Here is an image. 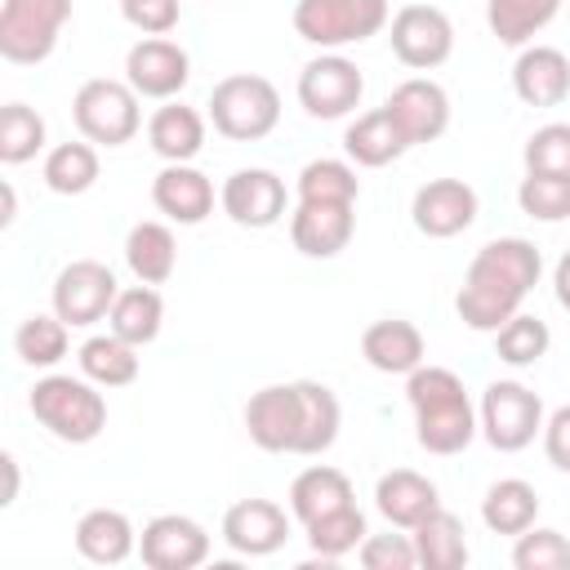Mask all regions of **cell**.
Listing matches in <instances>:
<instances>
[{"instance_id": "1", "label": "cell", "mask_w": 570, "mask_h": 570, "mask_svg": "<svg viewBox=\"0 0 570 570\" xmlns=\"http://www.w3.org/2000/svg\"><path fill=\"white\" fill-rule=\"evenodd\" d=\"M539 276H543V254L534 249V240H525V236L485 240L463 272L454 312L468 330L494 334L503 321H512L521 312V303L539 285Z\"/></svg>"}, {"instance_id": "2", "label": "cell", "mask_w": 570, "mask_h": 570, "mask_svg": "<svg viewBox=\"0 0 570 570\" xmlns=\"http://www.w3.org/2000/svg\"><path fill=\"white\" fill-rule=\"evenodd\" d=\"M405 396L414 410V436L428 454H463L481 432L463 379L445 365H419L405 374Z\"/></svg>"}, {"instance_id": "3", "label": "cell", "mask_w": 570, "mask_h": 570, "mask_svg": "<svg viewBox=\"0 0 570 570\" xmlns=\"http://www.w3.org/2000/svg\"><path fill=\"white\" fill-rule=\"evenodd\" d=\"M27 405H31L36 423L67 445H89L107 428V401H102L98 383H89V379L45 374V379H36Z\"/></svg>"}, {"instance_id": "4", "label": "cell", "mask_w": 570, "mask_h": 570, "mask_svg": "<svg viewBox=\"0 0 570 570\" xmlns=\"http://www.w3.org/2000/svg\"><path fill=\"white\" fill-rule=\"evenodd\" d=\"M209 120L223 138L232 142H258L276 129L281 120V94L267 76H254V71H236V76H223L209 94Z\"/></svg>"}, {"instance_id": "5", "label": "cell", "mask_w": 570, "mask_h": 570, "mask_svg": "<svg viewBox=\"0 0 570 570\" xmlns=\"http://www.w3.org/2000/svg\"><path fill=\"white\" fill-rule=\"evenodd\" d=\"M392 22L387 0H298L294 31L316 49H343L379 36Z\"/></svg>"}, {"instance_id": "6", "label": "cell", "mask_w": 570, "mask_h": 570, "mask_svg": "<svg viewBox=\"0 0 570 570\" xmlns=\"http://www.w3.org/2000/svg\"><path fill=\"white\" fill-rule=\"evenodd\" d=\"M71 120L80 129V138L98 142V147H125L138 129H142V111H138V94L129 80H85L71 98Z\"/></svg>"}, {"instance_id": "7", "label": "cell", "mask_w": 570, "mask_h": 570, "mask_svg": "<svg viewBox=\"0 0 570 570\" xmlns=\"http://www.w3.org/2000/svg\"><path fill=\"white\" fill-rule=\"evenodd\" d=\"M71 0H4L0 4V58L13 67H36L53 53Z\"/></svg>"}, {"instance_id": "8", "label": "cell", "mask_w": 570, "mask_h": 570, "mask_svg": "<svg viewBox=\"0 0 570 570\" xmlns=\"http://www.w3.org/2000/svg\"><path fill=\"white\" fill-rule=\"evenodd\" d=\"M476 423H481V436L499 454H517L534 436H543V401H539V392H530L517 379H494L481 392Z\"/></svg>"}, {"instance_id": "9", "label": "cell", "mask_w": 570, "mask_h": 570, "mask_svg": "<svg viewBox=\"0 0 570 570\" xmlns=\"http://www.w3.org/2000/svg\"><path fill=\"white\" fill-rule=\"evenodd\" d=\"M387 45L401 67L432 71L454 53V22L436 4H401L387 22Z\"/></svg>"}, {"instance_id": "10", "label": "cell", "mask_w": 570, "mask_h": 570, "mask_svg": "<svg viewBox=\"0 0 570 570\" xmlns=\"http://www.w3.org/2000/svg\"><path fill=\"white\" fill-rule=\"evenodd\" d=\"M365 76L343 53H321L298 71V102L312 120H343L361 107Z\"/></svg>"}, {"instance_id": "11", "label": "cell", "mask_w": 570, "mask_h": 570, "mask_svg": "<svg viewBox=\"0 0 570 570\" xmlns=\"http://www.w3.org/2000/svg\"><path fill=\"white\" fill-rule=\"evenodd\" d=\"M245 432L267 454H298V436H303V396H298V383L258 387L245 401Z\"/></svg>"}, {"instance_id": "12", "label": "cell", "mask_w": 570, "mask_h": 570, "mask_svg": "<svg viewBox=\"0 0 570 570\" xmlns=\"http://www.w3.org/2000/svg\"><path fill=\"white\" fill-rule=\"evenodd\" d=\"M120 285H116V272L98 258H76L58 272L53 281V312L76 330V325H94L111 312Z\"/></svg>"}, {"instance_id": "13", "label": "cell", "mask_w": 570, "mask_h": 570, "mask_svg": "<svg viewBox=\"0 0 570 570\" xmlns=\"http://www.w3.org/2000/svg\"><path fill=\"white\" fill-rule=\"evenodd\" d=\"M138 557L147 570H196L209 557V534L196 517L160 512L138 534Z\"/></svg>"}, {"instance_id": "14", "label": "cell", "mask_w": 570, "mask_h": 570, "mask_svg": "<svg viewBox=\"0 0 570 570\" xmlns=\"http://www.w3.org/2000/svg\"><path fill=\"white\" fill-rule=\"evenodd\" d=\"M125 80L134 85L138 98H156L169 102L183 94V85L191 80V58L183 45L165 40V36H142L129 53H125Z\"/></svg>"}, {"instance_id": "15", "label": "cell", "mask_w": 570, "mask_h": 570, "mask_svg": "<svg viewBox=\"0 0 570 570\" xmlns=\"http://www.w3.org/2000/svg\"><path fill=\"white\" fill-rule=\"evenodd\" d=\"M383 107L392 111V120L401 125V134H405L410 147L436 142V138L450 129V94H445L436 80H428V76L401 80V85L387 94Z\"/></svg>"}, {"instance_id": "16", "label": "cell", "mask_w": 570, "mask_h": 570, "mask_svg": "<svg viewBox=\"0 0 570 570\" xmlns=\"http://www.w3.org/2000/svg\"><path fill=\"white\" fill-rule=\"evenodd\" d=\"M410 218L423 236L432 240H450L459 232H468L476 223V191L463 178H432L414 191L410 200Z\"/></svg>"}, {"instance_id": "17", "label": "cell", "mask_w": 570, "mask_h": 570, "mask_svg": "<svg viewBox=\"0 0 570 570\" xmlns=\"http://www.w3.org/2000/svg\"><path fill=\"white\" fill-rule=\"evenodd\" d=\"M289 517L272 499H240L223 512V543L240 557H272L289 539Z\"/></svg>"}, {"instance_id": "18", "label": "cell", "mask_w": 570, "mask_h": 570, "mask_svg": "<svg viewBox=\"0 0 570 570\" xmlns=\"http://www.w3.org/2000/svg\"><path fill=\"white\" fill-rule=\"evenodd\" d=\"M218 205L236 227H272V223L285 218L289 191L272 169H236L223 183Z\"/></svg>"}, {"instance_id": "19", "label": "cell", "mask_w": 570, "mask_h": 570, "mask_svg": "<svg viewBox=\"0 0 570 570\" xmlns=\"http://www.w3.org/2000/svg\"><path fill=\"white\" fill-rule=\"evenodd\" d=\"M356 232V205H321V200H298L289 214V240L307 258H334L347 249Z\"/></svg>"}, {"instance_id": "20", "label": "cell", "mask_w": 570, "mask_h": 570, "mask_svg": "<svg viewBox=\"0 0 570 570\" xmlns=\"http://www.w3.org/2000/svg\"><path fill=\"white\" fill-rule=\"evenodd\" d=\"M151 205L178 223V227H196L214 214V183L196 169V165H165L151 178Z\"/></svg>"}, {"instance_id": "21", "label": "cell", "mask_w": 570, "mask_h": 570, "mask_svg": "<svg viewBox=\"0 0 570 570\" xmlns=\"http://www.w3.org/2000/svg\"><path fill=\"white\" fill-rule=\"evenodd\" d=\"M512 89L525 107H557L570 98V58L552 45H525L512 62Z\"/></svg>"}, {"instance_id": "22", "label": "cell", "mask_w": 570, "mask_h": 570, "mask_svg": "<svg viewBox=\"0 0 570 570\" xmlns=\"http://www.w3.org/2000/svg\"><path fill=\"white\" fill-rule=\"evenodd\" d=\"M374 508L383 512L387 525L414 530L428 512L441 508V494H436V485H432L423 472H414V468H392V472H383L379 485H374Z\"/></svg>"}, {"instance_id": "23", "label": "cell", "mask_w": 570, "mask_h": 570, "mask_svg": "<svg viewBox=\"0 0 570 570\" xmlns=\"http://www.w3.org/2000/svg\"><path fill=\"white\" fill-rule=\"evenodd\" d=\"M147 142L165 165H191L200 156V147H205V116L196 107H183V102L169 98L165 107L151 111Z\"/></svg>"}, {"instance_id": "24", "label": "cell", "mask_w": 570, "mask_h": 570, "mask_svg": "<svg viewBox=\"0 0 570 570\" xmlns=\"http://www.w3.org/2000/svg\"><path fill=\"white\" fill-rule=\"evenodd\" d=\"M423 334L414 321H401V316H387V321H374L365 334H361V356L379 370V374H414L423 365Z\"/></svg>"}, {"instance_id": "25", "label": "cell", "mask_w": 570, "mask_h": 570, "mask_svg": "<svg viewBox=\"0 0 570 570\" xmlns=\"http://www.w3.org/2000/svg\"><path fill=\"white\" fill-rule=\"evenodd\" d=\"M138 548V530L116 508H89L76 521V552L94 566H120Z\"/></svg>"}, {"instance_id": "26", "label": "cell", "mask_w": 570, "mask_h": 570, "mask_svg": "<svg viewBox=\"0 0 570 570\" xmlns=\"http://www.w3.org/2000/svg\"><path fill=\"white\" fill-rule=\"evenodd\" d=\"M405 134H401V125L392 120V111L387 107H374V111H365V116H356L352 125H347V134H343V151L352 156V165H361V169H383V165H392L396 156H405Z\"/></svg>"}, {"instance_id": "27", "label": "cell", "mask_w": 570, "mask_h": 570, "mask_svg": "<svg viewBox=\"0 0 570 570\" xmlns=\"http://www.w3.org/2000/svg\"><path fill=\"white\" fill-rule=\"evenodd\" d=\"M347 503H356V490H352V481H347V472H338V468H330V463H316V468H303L298 476H294V485H289V512H294V521H316V517H325V512H338V508H347Z\"/></svg>"}, {"instance_id": "28", "label": "cell", "mask_w": 570, "mask_h": 570, "mask_svg": "<svg viewBox=\"0 0 570 570\" xmlns=\"http://www.w3.org/2000/svg\"><path fill=\"white\" fill-rule=\"evenodd\" d=\"M125 263L129 272L142 281V285H165L178 267V240L165 223L147 218V223H134L129 236H125Z\"/></svg>"}, {"instance_id": "29", "label": "cell", "mask_w": 570, "mask_h": 570, "mask_svg": "<svg viewBox=\"0 0 570 570\" xmlns=\"http://www.w3.org/2000/svg\"><path fill=\"white\" fill-rule=\"evenodd\" d=\"M160 321H165V298L156 294V285H142V281L120 289L111 312H107V330L134 347H147L160 334Z\"/></svg>"}, {"instance_id": "30", "label": "cell", "mask_w": 570, "mask_h": 570, "mask_svg": "<svg viewBox=\"0 0 570 570\" xmlns=\"http://www.w3.org/2000/svg\"><path fill=\"white\" fill-rule=\"evenodd\" d=\"M534 517H539V494H534V485L521 481V476L494 481V485L485 490V499H481V521H485L490 534H512V539H517L521 530L534 525Z\"/></svg>"}, {"instance_id": "31", "label": "cell", "mask_w": 570, "mask_h": 570, "mask_svg": "<svg viewBox=\"0 0 570 570\" xmlns=\"http://www.w3.org/2000/svg\"><path fill=\"white\" fill-rule=\"evenodd\" d=\"M410 534H414L419 566H428V570H463L468 566V539H463L468 530H463V521L454 512L436 508Z\"/></svg>"}, {"instance_id": "32", "label": "cell", "mask_w": 570, "mask_h": 570, "mask_svg": "<svg viewBox=\"0 0 570 570\" xmlns=\"http://www.w3.org/2000/svg\"><path fill=\"white\" fill-rule=\"evenodd\" d=\"M76 361H80V374L89 383H98V387H129L138 379V347L125 343L111 330L85 338L80 352H76Z\"/></svg>"}, {"instance_id": "33", "label": "cell", "mask_w": 570, "mask_h": 570, "mask_svg": "<svg viewBox=\"0 0 570 570\" xmlns=\"http://www.w3.org/2000/svg\"><path fill=\"white\" fill-rule=\"evenodd\" d=\"M566 0H490L485 4V22L494 31L499 45H512V49H525L557 13H561Z\"/></svg>"}, {"instance_id": "34", "label": "cell", "mask_w": 570, "mask_h": 570, "mask_svg": "<svg viewBox=\"0 0 570 570\" xmlns=\"http://www.w3.org/2000/svg\"><path fill=\"white\" fill-rule=\"evenodd\" d=\"M298 396H303V436H298V454H325L338 441L343 428V410L338 396L316 383V379H298Z\"/></svg>"}, {"instance_id": "35", "label": "cell", "mask_w": 570, "mask_h": 570, "mask_svg": "<svg viewBox=\"0 0 570 570\" xmlns=\"http://www.w3.org/2000/svg\"><path fill=\"white\" fill-rule=\"evenodd\" d=\"M45 187L58 191V196H85L94 183H98V151L89 138L80 142H58L49 156H45Z\"/></svg>"}, {"instance_id": "36", "label": "cell", "mask_w": 570, "mask_h": 570, "mask_svg": "<svg viewBox=\"0 0 570 570\" xmlns=\"http://www.w3.org/2000/svg\"><path fill=\"white\" fill-rule=\"evenodd\" d=\"M67 321L58 312H36L27 316L18 330H13V352L22 365H36V370H53L62 356H67Z\"/></svg>"}, {"instance_id": "37", "label": "cell", "mask_w": 570, "mask_h": 570, "mask_svg": "<svg viewBox=\"0 0 570 570\" xmlns=\"http://www.w3.org/2000/svg\"><path fill=\"white\" fill-rule=\"evenodd\" d=\"M356 196H361V178H356V165H347V160L321 156V160H307L298 169V200L356 205Z\"/></svg>"}, {"instance_id": "38", "label": "cell", "mask_w": 570, "mask_h": 570, "mask_svg": "<svg viewBox=\"0 0 570 570\" xmlns=\"http://www.w3.org/2000/svg\"><path fill=\"white\" fill-rule=\"evenodd\" d=\"M307 530V543H312V552L321 557V561H338V557H347V552H356L361 543H365V512L356 508V503H347V508H338V512H325V517H316V521H307L303 525Z\"/></svg>"}, {"instance_id": "39", "label": "cell", "mask_w": 570, "mask_h": 570, "mask_svg": "<svg viewBox=\"0 0 570 570\" xmlns=\"http://www.w3.org/2000/svg\"><path fill=\"white\" fill-rule=\"evenodd\" d=\"M548 343H552L548 325H543L539 316H530V312H517L512 321H503V325L494 330V352H499V361L512 365V370L539 365L543 352H548Z\"/></svg>"}, {"instance_id": "40", "label": "cell", "mask_w": 570, "mask_h": 570, "mask_svg": "<svg viewBox=\"0 0 570 570\" xmlns=\"http://www.w3.org/2000/svg\"><path fill=\"white\" fill-rule=\"evenodd\" d=\"M45 147V116L27 102H4L0 111V160L27 165Z\"/></svg>"}, {"instance_id": "41", "label": "cell", "mask_w": 570, "mask_h": 570, "mask_svg": "<svg viewBox=\"0 0 570 570\" xmlns=\"http://www.w3.org/2000/svg\"><path fill=\"white\" fill-rule=\"evenodd\" d=\"M517 205H521V214H530L539 223H561V218H570V178L525 174L517 187Z\"/></svg>"}, {"instance_id": "42", "label": "cell", "mask_w": 570, "mask_h": 570, "mask_svg": "<svg viewBox=\"0 0 570 570\" xmlns=\"http://www.w3.org/2000/svg\"><path fill=\"white\" fill-rule=\"evenodd\" d=\"M512 566L517 570H570V539L561 530L530 525V530L517 534Z\"/></svg>"}, {"instance_id": "43", "label": "cell", "mask_w": 570, "mask_h": 570, "mask_svg": "<svg viewBox=\"0 0 570 570\" xmlns=\"http://www.w3.org/2000/svg\"><path fill=\"white\" fill-rule=\"evenodd\" d=\"M525 174H557V178H570V125L566 120H552V125H539L530 138H525Z\"/></svg>"}, {"instance_id": "44", "label": "cell", "mask_w": 570, "mask_h": 570, "mask_svg": "<svg viewBox=\"0 0 570 570\" xmlns=\"http://www.w3.org/2000/svg\"><path fill=\"white\" fill-rule=\"evenodd\" d=\"M356 557L365 570H414L419 566L414 534H365Z\"/></svg>"}, {"instance_id": "45", "label": "cell", "mask_w": 570, "mask_h": 570, "mask_svg": "<svg viewBox=\"0 0 570 570\" xmlns=\"http://www.w3.org/2000/svg\"><path fill=\"white\" fill-rule=\"evenodd\" d=\"M183 0H120V18L142 36H169L178 27Z\"/></svg>"}, {"instance_id": "46", "label": "cell", "mask_w": 570, "mask_h": 570, "mask_svg": "<svg viewBox=\"0 0 570 570\" xmlns=\"http://www.w3.org/2000/svg\"><path fill=\"white\" fill-rule=\"evenodd\" d=\"M543 454L557 472H570V405H561L543 419Z\"/></svg>"}, {"instance_id": "47", "label": "cell", "mask_w": 570, "mask_h": 570, "mask_svg": "<svg viewBox=\"0 0 570 570\" xmlns=\"http://www.w3.org/2000/svg\"><path fill=\"white\" fill-rule=\"evenodd\" d=\"M552 294H557V303L570 312V249L557 258V267H552Z\"/></svg>"}, {"instance_id": "48", "label": "cell", "mask_w": 570, "mask_h": 570, "mask_svg": "<svg viewBox=\"0 0 570 570\" xmlns=\"http://www.w3.org/2000/svg\"><path fill=\"white\" fill-rule=\"evenodd\" d=\"M0 463H4V499H0V503L9 508V503L18 499V459H13V454H0Z\"/></svg>"}, {"instance_id": "49", "label": "cell", "mask_w": 570, "mask_h": 570, "mask_svg": "<svg viewBox=\"0 0 570 570\" xmlns=\"http://www.w3.org/2000/svg\"><path fill=\"white\" fill-rule=\"evenodd\" d=\"M13 214H18V196H13V187L4 183V214H0V223L9 227V223H13Z\"/></svg>"}, {"instance_id": "50", "label": "cell", "mask_w": 570, "mask_h": 570, "mask_svg": "<svg viewBox=\"0 0 570 570\" xmlns=\"http://www.w3.org/2000/svg\"><path fill=\"white\" fill-rule=\"evenodd\" d=\"M566 9H570V0H566Z\"/></svg>"}]
</instances>
